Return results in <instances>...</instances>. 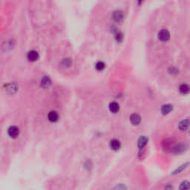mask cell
I'll list each match as a JSON object with an SVG mask.
<instances>
[{
  "label": "cell",
  "mask_w": 190,
  "mask_h": 190,
  "mask_svg": "<svg viewBox=\"0 0 190 190\" xmlns=\"http://www.w3.org/2000/svg\"><path fill=\"white\" fill-rule=\"evenodd\" d=\"M165 189H166V190H172V189H173V187H172V186H171V185L168 184L167 186H166Z\"/></svg>",
  "instance_id": "cell-20"
},
{
  "label": "cell",
  "mask_w": 190,
  "mask_h": 190,
  "mask_svg": "<svg viewBox=\"0 0 190 190\" xmlns=\"http://www.w3.org/2000/svg\"><path fill=\"white\" fill-rule=\"evenodd\" d=\"M179 91L183 94H188L189 91V86L186 84H181V86H179Z\"/></svg>",
  "instance_id": "cell-13"
},
{
  "label": "cell",
  "mask_w": 190,
  "mask_h": 190,
  "mask_svg": "<svg viewBox=\"0 0 190 190\" xmlns=\"http://www.w3.org/2000/svg\"><path fill=\"white\" fill-rule=\"evenodd\" d=\"M158 39L162 42H166L169 40L170 38V33H169V30L166 29H162L158 32L157 34Z\"/></svg>",
  "instance_id": "cell-1"
},
{
  "label": "cell",
  "mask_w": 190,
  "mask_h": 190,
  "mask_svg": "<svg viewBox=\"0 0 190 190\" xmlns=\"http://www.w3.org/2000/svg\"><path fill=\"white\" fill-rule=\"evenodd\" d=\"M113 190H127V188L124 184H119L114 187Z\"/></svg>",
  "instance_id": "cell-16"
},
{
  "label": "cell",
  "mask_w": 190,
  "mask_h": 190,
  "mask_svg": "<svg viewBox=\"0 0 190 190\" xmlns=\"http://www.w3.org/2000/svg\"><path fill=\"white\" fill-rule=\"evenodd\" d=\"M130 122L133 125H138L141 122V117L138 114H132L130 116Z\"/></svg>",
  "instance_id": "cell-3"
},
{
  "label": "cell",
  "mask_w": 190,
  "mask_h": 190,
  "mask_svg": "<svg viewBox=\"0 0 190 190\" xmlns=\"http://www.w3.org/2000/svg\"><path fill=\"white\" fill-rule=\"evenodd\" d=\"M179 190H189V182L188 181H185L180 186Z\"/></svg>",
  "instance_id": "cell-14"
},
{
  "label": "cell",
  "mask_w": 190,
  "mask_h": 190,
  "mask_svg": "<svg viewBox=\"0 0 190 190\" xmlns=\"http://www.w3.org/2000/svg\"><path fill=\"white\" fill-rule=\"evenodd\" d=\"M62 65H63L64 67H65V66H66V67H67V66L71 65V62L70 59H65L63 61H62Z\"/></svg>",
  "instance_id": "cell-19"
},
{
  "label": "cell",
  "mask_w": 190,
  "mask_h": 190,
  "mask_svg": "<svg viewBox=\"0 0 190 190\" xmlns=\"http://www.w3.org/2000/svg\"><path fill=\"white\" fill-rule=\"evenodd\" d=\"M173 110V106L170 104H166L164 105V106H162L161 108V112H162L163 114L166 115L168 114H169Z\"/></svg>",
  "instance_id": "cell-11"
},
{
  "label": "cell",
  "mask_w": 190,
  "mask_h": 190,
  "mask_svg": "<svg viewBox=\"0 0 190 190\" xmlns=\"http://www.w3.org/2000/svg\"><path fill=\"white\" fill-rule=\"evenodd\" d=\"M8 134L11 138H16L19 135V129L15 125H13L8 128Z\"/></svg>",
  "instance_id": "cell-2"
},
{
  "label": "cell",
  "mask_w": 190,
  "mask_h": 190,
  "mask_svg": "<svg viewBox=\"0 0 190 190\" xmlns=\"http://www.w3.org/2000/svg\"><path fill=\"white\" fill-rule=\"evenodd\" d=\"M121 142L118 139H113L110 141V148L114 151H118L120 149Z\"/></svg>",
  "instance_id": "cell-5"
},
{
  "label": "cell",
  "mask_w": 190,
  "mask_h": 190,
  "mask_svg": "<svg viewBox=\"0 0 190 190\" xmlns=\"http://www.w3.org/2000/svg\"><path fill=\"white\" fill-rule=\"evenodd\" d=\"M187 165H188V164H186V165H183V166H180V167L178 168V169H176L175 171H174V173H173V174H178V173H180V172H181V171L184 170V169H185V168L186 167V166H187Z\"/></svg>",
  "instance_id": "cell-18"
},
{
  "label": "cell",
  "mask_w": 190,
  "mask_h": 190,
  "mask_svg": "<svg viewBox=\"0 0 190 190\" xmlns=\"http://www.w3.org/2000/svg\"><path fill=\"white\" fill-rule=\"evenodd\" d=\"M47 119L49 121L52 122V123H55L59 120V114L56 111H51L48 113L47 114Z\"/></svg>",
  "instance_id": "cell-7"
},
{
  "label": "cell",
  "mask_w": 190,
  "mask_h": 190,
  "mask_svg": "<svg viewBox=\"0 0 190 190\" xmlns=\"http://www.w3.org/2000/svg\"><path fill=\"white\" fill-rule=\"evenodd\" d=\"M123 34H122V33H120V32H118V33L115 34V39H116V40L118 42H121L122 40H123Z\"/></svg>",
  "instance_id": "cell-17"
},
{
  "label": "cell",
  "mask_w": 190,
  "mask_h": 190,
  "mask_svg": "<svg viewBox=\"0 0 190 190\" xmlns=\"http://www.w3.org/2000/svg\"><path fill=\"white\" fill-rule=\"evenodd\" d=\"M148 141L149 139L146 136H141L139 138L138 142H137V146H138V148L140 149H144V147L146 146Z\"/></svg>",
  "instance_id": "cell-6"
},
{
  "label": "cell",
  "mask_w": 190,
  "mask_h": 190,
  "mask_svg": "<svg viewBox=\"0 0 190 190\" xmlns=\"http://www.w3.org/2000/svg\"><path fill=\"white\" fill-rule=\"evenodd\" d=\"M108 108H109V111L111 113L116 114L120 111V106L118 103L116 102H111L109 103V106H108Z\"/></svg>",
  "instance_id": "cell-8"
},
{
  "label": "cell",
  "mask_w": 190,
  "mask_h": 190,
  "mask_svg": "<svg viewBox=\"0 0 190 190\" xmlns=\"http://www.w3.org/2000/svg\"><path fill=\"white\" fill-rule=\"evenodd\" d=\"M189 120H188V119L182 120V121L179 123V128L181 131L186 130L188 128V127H189Z\"/></svg>",
  "instance_id": "cell-12"
},
{
  "label": "cell",
  "mask_w": 190,
  "mask_h": 190,
  "mask_svg": "<svg viewBox=\"0 0 190 190\" xmlns=\"http://www.w3.org/2000/svg\"><path fill=\"white\" fill-rule=\"evenodd\" d=\"M95 68H96V69L97 71H103L105 68L104 62H102V61H99V62H97L96 65H95Z\"/></svg>",
  "instance_id": "cell-15"
},
{
  "label": "cell",
  "mask_w": 190,
  "mask_h": 190,
  "mask_svg": "<svg viewBox=\"0 0 190 190\" xmlns=\"http://www.w3.org/2000/svg\"><path fill=\"white\" fill-rule=\"evenodd\" d=\"M112 18L116 22H121L123 19V13L121 11H115L112 14Z\"/></svg>",
  "instance_id": "cell-9"
},
{
  "label": "cell",
  "mask_w": 190,
  "mask_h": 190,
  "mask_svg": "<svg viewBox=\"0 0 190 190\" xmlns=\"http://www.w3.org/2000/svg\"><path fill=\"white\" fill-rule=\"evenodd\" d=\"M27 58L30 62H36L39 59V54L38 52L34 50L30 51L27 54Z\"/></svg>",
  "instance_id": "cell-4"
},
{
  "label": "cell",
  "mask_w": 190,
  "mask_h": 190,
  "mask_svg": "<svg viewBox=\"0 0 190 190\" xmlns=\"http://www.w3.org/2000/svg\"><path fill=\"white\" fill-rule=\"evenodd\" d=\"M41 86L44 89H46V88H48L49 86L51 85V81L50 78L48 77H43L42 79H41Z\"/></svg>",
  "instance_id": "cell-10"
}]
</instances>
